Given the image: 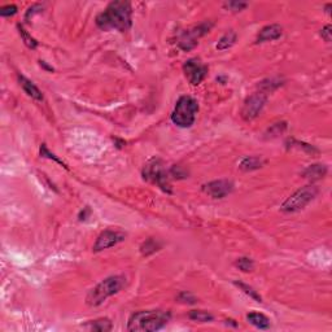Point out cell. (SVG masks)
Wrapping results in <instances>:
<instances>
[{
  "mask_svg": "<svg viewBox=\"0 0 332 332\" xmlns=\"http://www.w3.org/2000/svg\"><path fill=\"white\" fill-rule=\"evenodd\" d=\"M96 25L104 31L117 30L125 33L133 25V8L129 1L114 0L108 4L105 11L99 13L96 17Z\"/></svg>",
  "mask_w": 332,
  "mask_h": 332,
  "instance_id": "1",
  "label": "cell"
},
{
  "mask_svg": "<svg viewBox=\"0 0 332 332\" xmlns=\"http://www.w3.org/2000/svg\"><path fill=\"white\" fill-rule=\"evenodd\" d=\"M171 314L165 310H141L134 313L129 319L127 330L134 332L159 331L167 325Z\"/></svg>",
  "mask_w": 332,
  "mask_h": 332,
  "instance_id": "2",
  "label": "cell"
},
{
  "mask_svg": "<svg viewBox=\"0 0 332 332\" xmlns=\"http://www.w3.org/2000/svg\"><path fill=\"white\" fill-rule=\"evenodd\" d=\"M125 284H126V278L122 275H112V277L105 278L88 292L86 297L87 305L99 306L108 297L118 293L125 287Z\"/></svg>",
  "mask_w": 332,
  "mask_h": 332,
  "instance_id": "3",
  "label": "cell"
},
{
  "mask_svg": "<svg viewBox=\"0 0 332 332\" xmlns=\"http://www.w3.org/2000/svg\"><path fill=\"white\" fill-rule=\"evenodd\" d=\"M199 112V103L188 95L178 99L177 104L171 112V121L174 125L182 129H188L195 123L196 114Z\"/></svg>",
  "mask_w": 332,
  "mask_h": 332,
  "instance_id": "4",
  "label": "cell"
},
{
  "mask_svg": "<svg viewBox=\"0 0 332 332\" xmlns=\"http://www.w3.org/2000/svg\"><path fill=\"white\" fill-rule=\"evenodd\" d=\"M141 175L145 181L151 182V183L157 184L164 192L166 194H171L173 188H171V183H170V173L166 170L165 164L159 157H153L143 166L141 170Z\"/></svg>",
  "mask_w": 332,
  "mask_h": 332,
  "instance_id": "5",
  "label": "cell"
},
{
  "mask_svg": "<svg viewBox=\"0 0 332 332\" xmlns=\"http://www.w3.org/2000/svg\"><path fill=\"white\" fill-rule=\"evenodd\" d=\"M317 195L318 188L315 187L314 184H309V186L301 187L283 202L280 209L284 213H295V212H299V210L304 209L309 202L313 201Z\"/></svg>",
  "mask_w": 332,
  "mask_h": 332,
  "instance_id": "6",
  "label": "cell"
},
{
  "mask_svg": "<svg viewBox=\"0 0 332 332\" xmlns=\"http://www.w3.org/2000/svg\"><path fill=\"white\" fill-rule=\"evenodd\" d=\"M212 26H213L212 22H202V24H200L199 26H196L194 29L184 31L182 34L179 42H178L179 48L183 51H191L192 48H195L199 44L200 38L202 35H205L206 33H209Z\"/></svg>",
  "mask_w": 332,
  "mask_h": 332,
  "instance_id": "7",
  "label": "cell"
},
{
  "mask_svg": "<svg viewBox=\"0 0 332 332\" xmlns=\"http://www.w3.org/2000/svg\"><path fill=\"white\" fill-rule=\"evenodd\" d=\"M183 72L192 86H199L208 74V66L200 58H190L183 64Z\"/></svg>",
  "mask_w": 332,
  "mask_h": 332,
  "instance_id": "8",
  "label": "cell"
},
{
  "mask_svg": "<svg viewBox=\"0 0 332 332\" xmlns=\"http://www.w3.org/2000/svg\"><path fill=\"white\" fill-rule=\"evenodd\" d=\"M267 101V96L265 92H256V94L250 95L246 100L242 109V117L246 121H252L256 118L264 109L265 104Z\"/></svg>",
  "mask_w": 332,
  "mask_h": 332,
  "instance_id": "9",
  "label": "cell"
},
{
  "mask_svg": "<svg viewBox=\"0 0 332 332\" xmlns=\"http://www.w3.org/2000/svg\"><path fill=\"white\" fill-rule=\"evenodd\" d=\"M202 191L213 199H223L234 191V183L228 179L212 181L202 186Z\"/></svg>",
  "mask_w": 332,
  "mask_h": 332,
  "instance_id": "10",
  "label": "cell"
},
{
  "mask_svg": "<svg viewBox=\"0 0 332 332\" xmlns=\"http://www.w3.org/2000/svg\"><path fill=\"white\" fill-rule=\"evenodd\" d=\"M126 238V235L121 231H114V230H105L101 232L96 239L92 250L94 252H101L104 249L112 248V247L117 246L118 243L123 242Z\"/></svg>",
  "mask_w": 332,
  "mask_h": 332,
  "instance_id": "11",
  "label": "cell"
},
{
  "mask_svg": "<svg viewBox=\"0 0 332 332\" xmlns=\"http://www.w3.org/2000/svg\"><path fill=\"white\" fill-rule=\"evenodd\" d=\"M283 35V28L278 24H271L266 25L260 30V33L257 35V43H265V42H273V40L279 39Z\"/></svg>",
  "mask_w": 332,
  "mask_h": 332,
  "instance_id": "12",
  "label": "cell"
},
{
  "mask_svg": "<svg viewBox=\"0 0 332 332\" xmlns=\"http://www.w3.org/2000/svg\"><path fill=\"white\" fill-rule=\"evenodd\" d=\"M18 82H20V86L22 87V90L25 91V94L28 95V96H30V98L34 99V100L36 101H43L44 98L43 94H42V91H40L31 81L28 80V78L24 76H18Z\"/></svg>",
  "mask_w": 332,
  "mask_h": 332,
  "instance_id": "13",
  "label": "cell"
},
{
  "mask_svg": "<svg viewBox=\"0 0 332 332\" xmlns=\"http://www.w3.org/2000/svg\"><path fill=\"white\" fill-rule=\"evenodd\" d=\"M327 174V167L325 165H321V164H315V165L307 166L306 169L304 170L303 175L307 179H311V181H317V179H321Z\"/></svg>",
  "mask_w": 332,
  "mask_h": 332,
  "instance_id": "14",
  "label": "cell"
},
{
  "mask_svg": "<svg viewBox=\"0 0 332 332\" xmlns=\"http://www.w3.org/2000/svg\"><path fill=\"white\" fill-rule=\"evenodd\" d=\"M247 319L250 325H253L254 327L260 330H267L270 329V319L266 317L262 313H256V311H252L247 315Z\"/></svg>",
  "mask_w": 332,
  "mask_h": 332,
  "instance_id": "15",
  "label": "cell"
},
{
  "mask_svg": "<svg viewBox=\"0 0 332 332\" xmlns=\"http://www.w3.org/2000/svg\"><path fill=\"white\" fill-rule=\"evenodd\" d=\"M265 164V161L261 157H257V156H250V157H246L243 159L239 164V169L243 170V171H253V170H257L262 167Z\"/></svg>",
  "mask_w": 332,
  "mask_h": 332,
  "instance_id": "16",
  "label": "cell"
},
{
  "mask_svg": "<svg viewBox=\"0 0 332 332\" xmlns=\"http://www.w3.org/2000/svg\"><path fill=\"white\" fill-rule=\"evenodd\" d=\"M236 38H238L236 33H235L234 30H230V31H227L224 35L221 36V39L218 40L216 48L218 51L228 50V48H231L232 46H234L235 42H236Z\"/></svg>",
  "mask_w": 332,
  "mask_h": 332,
  "instance_id": "17",
  "label": "cell"
},
{
  "mask_svg": "<svg viewBox=\"0 0 332 332\" xmlns=\"http://www.w3.org/2000/svg\"><path fill=\"white\" fill-rule=\"evenodd\" d=\"M113 325L111 319L108 318H100V319H96V321L91 322L90 323V330L91 331H98V332H108L112 331Z\"/></svg>",
  "mask_w": 332,
  "mask_h": 332,
  "instance_id": "18",
  "label": "cell"
},
{
  "mask_svg": "<svg viewBox=\"0 0 332 332\" xmlns=\"http://www.w3.org/2000/svg\"><path fill=\"white\" fill-rule=\"evenodd\" d=\"M188 317L191 321L199 322V323H206V322H212L214 319L213 314H210L209 311L205 310H192Z\"/></svg>",
  "mask_w": 332,
  "mask_h": 332,
  "instance_id": "19",
  "label": "cell"
},
{
  "mask_svg": "<svg viewBox=\"0 0 332 332\" xmlns=\"http://www.w3.org/2000/svg\"><path fill=\"white\" fill-rule=\"evenodd\" d=\"M17 29H18V33H20V36H21L22 42L25 43L26 47L30 48V50H35V48L38 47V42H36L33 36L30 35V34L28 33L25 29H24V26L20 25V24L17 25Z\"/></svg>",
  "mask_w": 332,
  "mask_h": 332,
  "instance_id": "20",
  "label": "cell"
},
{
  "mask_svg": "<svg viewBox=\"0 0 332 332\" xmlns=\"http://www.w3.org/2000/svg\"><path fill=\"white\" fill-rule=\"evenodd\" d=\"M160 248H161V246L156 242L155 239H148V240H145V242L141 244L140 252L143 256H149L152 253L157 252Z\"/></svg>",
  "mask_w": 332,
  "mask_h": 332,
  "instance_id": "21",
  "label": "cell"
},
{
  "mask_svg": "<svg viewBox=\"0 0 332 332\" xmlns=\"http://www.w3.org/2000/svg\"><path fill=\"white\" fill-rule=\"evenodd\" d=\"M234 284L242 289L243 292L247 293V295H248L250 299L256 300L257 303H262V297H261L260 295H258V292H257V291H254V289H253L250 285L246 284V283H242V282H234Z\"/></svg>",
  "mask_w": 332,
  "mask_h": 332,
  "instance_id": "22",
  "label": "cell"
},
{
  "mask_svg": "<svg viewBox=\"0 0 332 332\" xmlns=\"http://www.w3.org/2000/svg\"><path fill=\"white\" fill-rule=\"evenodd\" d=\"M235 265L243 273H250L254 269V262H253L252 258H248V257H240V258L236 260Z\"/></svg>",
  "mask_w": 332,
  "mask_h": 332,
  "instance_id": "23",
  "label": "cell"
},
{
  "mask_svg": "<svg viewBox=\"0 0 332 332\" xmlns=\"http://www.w3.org/2000/svg\"><path fill=\"white\" fill-rule=\"evenodd\" d=\"M40 156H42V157H46V159H50V160H54L55 163H57L58 165H61L62 167H64V169H66L68 170V166H66V164L64 163V161H62V160H60L57 157V156L55 155V153H52V152L50 151V149L47 148V145L44 144H42L40 145Z\"/></svg>",
  "mask_w": 332,
  "mask_h": 332,
  "instance_id": "24",
  "label": "cell"
},
{
  "mask_svg": "<svg viewBox=\"0 0 332 332\" xmlns=\"http://www.w3.org/2000/svg\"><path fill=\"white\" fill-rule=\"evenodd\" d=\"M223 7L226 8L227 11L236 13V12H240L243 11V9H246V8L248 7V3H246V1H238V0H232V1H226V3L223 4Z\"/></svg>",
  "mask_w": 332,
  "mask_h": 332,
  "instance_id": "25",
  "label": "cell"
},
{
  "mask_svg": "<svg viewBox=\"0 0 332 332\" xmlns=\"http://www.w3.org/2000/svg\"><path fill=\"white\" fill-rule=\"evenodd\" d=\"M16 13H17V7L13 4H8V5L0 8V16L1 17H11V16H15Z\"/></svg>",
  "mask_w": 332,
  "mask_h": 332,
  "instance_id": "26",
  "label": "cell"
},
{
  "mask_svg": "<svg viewBox=\"0 0 332 332\" xmlns=\"http://www.w3.org/2000/svg\"><path fill=\"white\" fill-rule=\"evenodd\" d=\"M170 177L175 178V179H181V178H186L187 177V173H186V170H183L181 166L174 165L171 166V169L169 170Z\"/></svg>",
  "mask_w": 332,
  "mask_h": 332,
  "instance_id": "27",
  "label": "cell"
},
{
  "mask_svg": "<svg viewBox=\"0 0 332 332\" xmlns=\"http://www.w3.org/2000/svg\"><path fill=\"white\" fill-rule=\"evenodd\" d=\"M178 300L184 304H196V297L190 292H181L178 295Z\"/></svg>",
  "mask_w": 332,
  "mask_h": 332,
  "instance_id": "28",
  "label": "cell"
},
{
  "mask_svg": "<svg viewBox=\"0 0 332 332\" xmlns=\"http://www.w3.org/2000/svg\"><path fill=\"white\" fill-rule=\"evenodd\" d=\"M331 26L330 25H326L323 29L321 30V36L325 39V42H327V43H330L331 42V38H332V31H331Z\"/></svg>",
  "mask_w": 332,
  "mask_h": 332,
  "instance_id": "29",
  "label": "cell"
}]
</instances>
